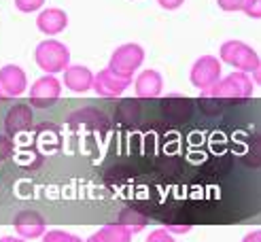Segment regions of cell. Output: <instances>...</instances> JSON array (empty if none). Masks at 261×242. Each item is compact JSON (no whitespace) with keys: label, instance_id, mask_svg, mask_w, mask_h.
<instances>
[{"label":"cell","instance_id":"obj_28","mask_svg":"<svg viewBox=\"0 0 261 242\" xmlns=\"http://www.w3.org/2000/svg\"><path fill=\"white\" fill-rule=\"evenodd\" d=\"M166 229L170 234H185V232H189V225H172V223H168Z\"/></svg>","mask_w":261,"mask_h":242},{"label":"cell","instance_id":"obj_8","mask_svg":"<svg viewBox=\"0 0 261 242\" xmlns=\"http://www.w3.org/2000/svg\"><path fill=\"white\" fill-rule=\"evenodd\" d=\"M13 227H15L19 238L34 240V238H43V234L47 232V221H45V217L36 210H21L15 214V219H13Z\"/></svg>","mask_w":261,"mask_h":242},{"label":"cell","instance_id":"obj_2","mask_svg":"<svg viewBox=\"0 0 261 242\" xmlns=\"http://www.w3.org/2000/svg\"><path fill=\"white\" fill-rule=\"evenodd\" d=\"M34 60L41 70H45V74H58L70 66V51L56 38H47V41H41L36 45Z\"/></svg>","mask_w":261,"mask_h":242},{"label":"cell","instance_id":"obj_24","mask_svg":"<svg viewBox=\"0 0 261 242\" xmlns=\"http://www.w3.org/2000/svg\"><path fill=\"white\" fill-rule=\"evenodd\" d=\"M251 0H217V5L221 11L227 13H236V11H244V7L249 5Z\"/></svg>","mask_w":261,"mask_h":242},{"label":"cell","instance_id":"obj_23","mask_svg":"<svg viewBox=\"0 0 261 242\" xmlns=\"http://www.w3.org/2000/svg\"><path fill=\"white\" fill-rule=\"evenodd\" d=\"M45 3L47 0H15V9L21 13H36V11H41Z\"/></svg>","mask_w":261,"mask_h":242},{"label":"cell","instance_id":"obj_22","mask_svg":"<svg viewBox=\"0 0 261 242\" xmlns=\"http://www.w3.org/2000/svg\"><path fill=\"white\" fill-rule=\"evenodd\" d=\"M15 151V140L9 134H0V162H7Z\"/></svg>","mask_w":261,"mask_h":242},{"label":"cell","instance_id":"obj_11","mask_svg":"<svg viewBox=\"0 0 261 242\" xmlns=\"http://www.w3.org/2000/svg\"><path fill=\"white\" fill-rule=\"evenodd\" d=\"M162 113L166 119L170 121H178V123H185L191 119L193 115V100L185 98V96H166L162 100Z\"/></svg>","mask_w":261,"mask_h":242},{"label":"cell","instance_id":"obj_18","mask_svg":"<svg viewBox=\"0 0 261 242\" xmlns=\"http://www.w3.org/2000/svg\"><path fill=\"white\" fill-rule=\"evenodd\" d=\"M117 223L125 225L127 229H132V234H136V232H142V229L147 227L149 221H147V214H142L140 210L125 208V210L119 212V217H117Z\"/></svg>","mask_w":261,"mask_h":242},{"label":"cell","instance_id":"obj_19","mask_svg":"<svg viewBox=\"0 0 261 242\" xmlns=\"http://www.w3.org/2000/svg\"><path fill=\"white\" fill-rule=\"evenodd\" d=\"M200 104V109L206 113V115H217V113H221L225 106H229L225 100H221V98H215V96H211L208 92H202V96L195 100Z\"/></svg>","mask_w":261,"mask_h":242},{"label":"cell","instance_id":"obj_15","mask_svg":"<svg viewBox=\"0 0 261 242\" xmlns=\"http://www.w3.org/2000/svg\"><path fill=\"white\" fill-rule=\"evenodd\" d=\"M132 229H127L121 223H109L102 225L94 236H89L85 242H132Z\"/></svg>","mask_w":261,"mask_h":242},{"label":"cell","instance_id":"obj_9","mask_svg":"<svg viewBox=\"0 0 261 242\" xmlns=\"http://www.w3.org/2000/svg\"><path fill=\"white\" fill-rule=\"evenodd\" d=\"M127 85H132V79L115 74L109 68H104L98 74H94V92L98 96H102V98H117V96H121L127 89Z\"/></svg>","mask_w":261,"mask_h":242},{"label":"cell","instance_id":"obj_4","mask_svg":"<svg viewBox=\"0 0 261 242\" xmlns=\"http://www.w3.org/2000/svg\"><path fill=\"white\" fill-rule=\"evenodd\" d=\"M142 62H145V49H142L138 43H125V45H119L113 51L107 68L113 70L115 74H119V76L132 79L134 72L142 66Z\"/></svg>","mask_w":261,"mask_h":242},{"label":"cell","instance_id":"obj_25","mask_svg":"<svg viewBox=\"0 0 261 242\" xmlns=\"http://www.w3.org/2000/svg\"><path fill=\"white\" fill-rule=\"evenodd\" d=\"M147 242H176V238L168 232L166 227H160V229H153V232L149 234Z\"/></svg>","mask_w":261,"mask_h":242},{"label":"cell","instance_id":"obj_3","mask_svg":"<svg viewBox=\"0 0 261 242\" xmlns=\"http://www.w3.org/2000/svg\"><path fill=\"white\" fill-rule=\"evenodd\" d=\"M219 58L240 72H255L261 64L257 51L242 41H225L219 49Z\"/></svg>","mask_w":261,"mask_h":242},{"label":"cell","instance_id":"obj_6","mask_svg":"<svg viewBox=\"0 0 261 242\" xmlns=\"http://www.w3.org/2000/svg\"><path fill=\"white\" fill-rule=\"evenodd\" d=\"M189 79L191 83L206 92L213 85H217V81L221 79V60L215 56H202L193 62V66L189 70Z\"/></svg>","mask_w":261,"mask_h":242},{"label":"cell","instance_id":"obj_27","mask_svg":"<svg viewBox=\"0 0 261 242\" xmlns=\"http://www.w3.org/2000/svg\"><path fill=\"white\" fill-rule=\"evenodd\" d=\"M182 3H185V0H158V5L166 11H176L182 7Z\"/></svg>","mask_w":261,"mask_h":242},{"label":"cell","instance_id":"obj_31","mask_svg":"<svg viewBox=\"0 0 261 242\" xmlns=\"http://www.w3.org/2000/svg\"><path fill=\"white\" fill-rule=\"evenodd\" d=\"M0 242H28V240H23V238H13V236H3V238H0Z\"/></svg>","mask_w":261,"mask_h":242},{"label":"cell","instance_id":"obj_20","mask_svg":"<svg viewBox=\"0 0 261 242\" xmlns=\"http://www.w3.org/2000/svg\"><path fill=\"white\" fill-rule=\"evenodd\" d=\"M244 164L251 166V168L261 166V136H253L249 140V147H246L244 153Z\"/></svg>","mask_w":261,"mask_h":242},{"label":"cell","instance_id":"obj_16","mask_svg":"<svg viewBox=\"0 0 261 242\" xmlns=\"http://www.w3.org/2000/svg\"><path fill=\"white\" fill-rule=\"evenodd\" d=\"M140 115H142V109L138 100H123L115 111V119L125 127H134L140 119Z\"/></svg>","mask_w":261,"mask_h":242},{"label":"cell","instance_id":"obj_5","mask_svg":"<svg viewBox=\"0 0 261 242\" xmlns=\"http://www.w3.org/2000/svg\"><path fill=\"white\" fill-rule=\"evenodd\" d=\"M62 96V81L56 74H45L30 85L28 89V102L34 109H49L54 106Z\"/></svg>","mask_w":261,"mask_h":242},{"label":"cell","instance_id":"obj_14","mask_svg":"<svg viewBox=\"0 0 261 242\" xmlns=\"http://www.w3.org/2000/svg\"><path fill=\"white\" fill-rule=\"evenodd\" d=\"M134 89H136V98L142 100L160 98L164 89V79L158 70H142L134 81Z\"/></svg>","mask_w":261,"mask_h":242},{"label":"cell","instance_id":"obj_17","mask_svg":"<svg viewBox=\"0 0 261 242\" xmlns=\"http://www.w3.org/2000/svg\"><path fill=\"white\" fill-rule=\"evenodd\" d=\"M70 123L85 125V127H91V130H100V127H107V117L96 109H81L70 115Z\"/></svg>","mask_w":261,"mask_h":242},{"label":"cell","instance_id":"obj_7","mask_svg":"<svg viewBox=\"0 0 261 242\" xmlns=\"http://www.w3.org/2000/svg\"><path fill=\"white\" fill-rule=\"evenodd\" d=\"M28 89V76L17 64H7L0 68V100L19 98Z\"/></svg>","mask_w":261,"mask_h":242},{"label":"cell","instance_id":"obj_1","mask_svg":"<svg viewBox=\"0 0 261 242\" xmlns=\"http://www.w3.org/2000/svg\"><path fill=\"white\" fill-rule=\"evenodd\" d=\"M211 96L225 100L227 104H233V102H242V100H249L255 92V83L249 76V72H231L227 76H221L217 81V85H213L211 89H206Z\"/></svg>","mask_w":261,"mask_h":242},{"label":"cell","instance_id":"obj_21","mask_svg":"<svg viewBox=\"0 0 261 242\" xmlns=\"http://www.w3.org/2000/svg\"><path fill=\"white\" fill-rule=\"evenodd\" d=\"M43 242H83V240L70 232H64V229H49V232L43 234Z\"/></svg>","mask_w":261,"mask_h":242},{"label":"cell","instance_id":"obj_30","mask_svg":"<svg viewBox=\"0 0 261 242\" xmlns=\"http://www.w3.org/2000/svg\"><path fill=\"white\" fill-rule=\"evenodd\" d=\"M253 83L261 85V64H259V66H257V70L253 72Z\"/></svg>","mask_w":261,"mask_h":242},{"label":"cell","instance_id":"obj_26","mask_svg":"<svg viewBox=\"0 0 261 242\" xmlns=\"http://www.w3.org/2000/svg\"><path fill=\"white\" fill-rule=\"evenodd\" d=\"M244 13L251 19H261V0H251V3L244 7Z\"/></svg>","mask_w":261,"mask_h":242},{"label":"cell","instance_id":"obj_10","mask_svg":"<svg viewBox=\"0 0 261 242\" xmlns=\"http://www.w3.org/2000/svg\"><path fill=\"white\" fill-rule=\"evenodd\" d=\"M32 121H34V115H32V106L28 102H15L5 115V130L9 136H15V134H21V132H28L32 127Z\"/></svg>","mask_w":261,"mask_h":242},{"label":"cell","instance_id":"obj_29","mask_svg":"<svg viewBox=\"0 0 261 242\" xmlns=\"http://www.w3.org/2000/svg\"><path fill=\"white\" fill-rule=\"evenodd\" d=\"M242 242H261V229H253V232H249L242 238Z\"/></svg>","mask_w":261,"mask_h":242},{"label":"cell","instance_id":"obj_12","mask_svg":"<svg viewBox=\"0 0 261 242\" xmlns=\"http://www.w3.org/2000/svg\"><path fill=\"white\" fill-rule=\"evenodd\" d=\"M66 25H68L66 11H62L58 7L43 9L41 13H38V17H36V28L41 30L43 34H47V36H56V34L64 32L66 30Z\"/></svg>","mask_w":261,"mask_h":242},{"label":"cell","instance_id":"obj_13","mask_svg":"<svg viewBox=\"0 0 261 242\" xmlns=\"http://www.w3.org/2000/svg\"><path fill=\"white\" fill-rule=\"evenodd\" d=\"M62 85H66L74 94H85L89 89H94V72H91L87 66L74 64V66H68L64 70Z\"/></svg>","mask_w":261,"mask_h":242}]
</instances>
